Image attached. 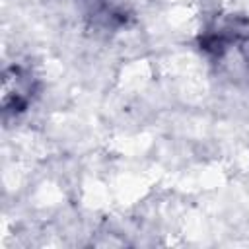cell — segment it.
Segmentation results:
<instances>
[{"instance_id":"1","label":"cell","mask_w":249,"mask_h":249,"mask_svg":"<svg viewBox=\"0 0 249 249\" xmlns=\"http://www.w3.org/2000/svg\"><path fill=\"white\" fill-rule=\"evenodd\" d=\"M198 49L218 76L235 86H249V18H214L198 35Z\"/></svg>"},{"instance_id":"2","label":"cell","mask_w":249,"mask_h":249,"mask_svg":"<svg viewBox=\"0 0 249 249\" xmlns=\"http://www.w3.org/2000/svg\"><path fill=\"white\" fill-rule=\"evenodd\" d=\"M37 93V78L25 66L14 64L4 70L2 80V113L8 119L10 115H19L27 111Z\"/></svg>"},{"instance_id":"3","label":"cell","mask_w":249,"mask_h":249,"mask_svg":"<svg viewBox=\"0 0 249 249\" xmlns=\"http://www.w3.org/2000/svg\"><path fill=\"white\" fill-rule=\"evenodd\" d=\"M84 14L101 31H117L130 18L121 0H84Z\"/></svg>"}]
</instances>
